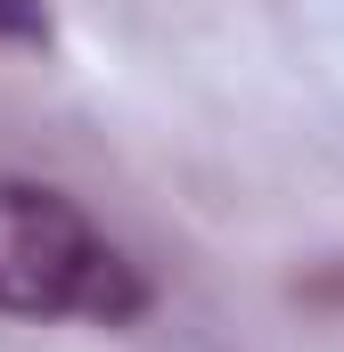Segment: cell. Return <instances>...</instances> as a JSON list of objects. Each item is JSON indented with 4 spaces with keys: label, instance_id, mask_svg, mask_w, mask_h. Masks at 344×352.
Masks as SVG:
<instances>
[{
    "label": "cell",
    "instance_id": "obj_1",
    "mask_svg": "<svg viewBox=\"0 0 344 352\" xmlns=\"http://www.w3.org/2000/svg\"><path fill=\"white\" fill-rule=\"evenodd\" d=\"M140 303H148L140 270L98 238V221L74 197L41 180H0V311L123 328Z\"/></svg>",
    "mask_w": 344,
    "mask_h": 352
},
{
    "label": "cell",
    "instance_id": "obj_2",
    "mask_svg": "<svg viewBox=\"0 0 344 352\" xmlns=\"http://www.w3.org/2000/svg\"><path fill=\"white\" fill-rule=\"evenodd\" d=\"M0 41L41 50V41H50V0H0Z\"/></svg>",
    "mask_w": 344,
    "mask_h": 352
}]
</instances>
